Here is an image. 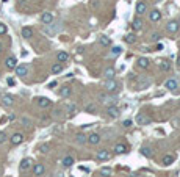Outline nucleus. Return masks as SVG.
Masks as SVG:
<instances>
[{"label":"nucleus","instance_id":"obj_1","mask_svg":"<svg viewBox=\"0 0 180 177\" xmlns=\"http://www.w3.org/2000/svg\"><path fill=\"white\" fill-rule=\"evenodd\" d=\"M103 86H105V89L108 93H116V91H118V88H119V83L114 79H107V81L103 83Z\"/></svg>","mask_w":180,"mask_h":177},{"label":"nucleus","instance_id":"obj_2","mask_svg":"<svg viewBox=\"0 0 180 177\" xmlns=\"http://www.w3.org/2000/svg\"><path fill=\"white\" fill-rule=\"evenodd\" d=\"M135 121H136L139 125H147V124H150V122H152L150 116L144 115V113H138V115H136V118H135Z\"/></svg>","mask_w":180,"mask_h":177},{"label":"nucleus","instance_id":"obj_3","mask_svg":"<svg viewBox=\"0 0 180 177\" xmlns=\"http://www.w3.org/2000/svg\"><path fill=\"white\" fill-rule=\"evenodd\" d=\"M99 99L105 103V105H108V103H114L118 99L113 97V96H110V94H105V93H102V94H99Z\"/></svg>","mask_w":180,"mask_h":177},{"label":"nucleus","instance_id":"obj_4","mask_svg":"<svg viewBox=\"0 0 180 177\" xmlns=\"http://www.w3.org/2000/svg\"><path fill=\"white\" fill-rule=\"evenodd\" d=\"M107 115L110 116V118H118L121 115V110L118 107H114V105H108L107 108Z\"/></svg>","mask_w":180,"mask_h":177},{"label":"nucleus","instance_id":"obj_5","mask_svg":"<svg viewBox=\"0 0 180 177\" xmlns=\"http://www.w3.org/2000/svg\"><path fill=\"white\" fill-rule=\"evenodd\" d=\"M164 86L169 89V91H175V89L179 88V81H177V79H169V80H166Z\"/></svg>","mask_w":180,"mask_h":177},{"label":"nucleus","instance_id":"obj_6","mask_svg":"<svg viewBox=\"0 0 180 177\" xmlns=\"http://www.w3.org/2000/svg\"><path fill=\"white\" fill-rule=\"evenodd\" d=\"M96 158L97 160H110V152L107 151V149H100V151H97L96 154Z\"/></svg>","mask_w":180,"mask_h":177},{"label":"nucleus","instance_id":"obj_7","mask_svg":"<svg viewBox=\"0 0 180 177\" xmlns=\"http://www.w3.org/2000/svg\"><path fill=\"white\" fill-rule=\"evenodd\" d=\"M58 30H60V25H46V28H44V31L49 35V36H53V35H56L58 33Z\"/></svg>","mask_w":180,"mask_h":177},{"label":"nucleus","instance_id":"obj_8","mask_svg":"<svg viewBox=\"0 0 180 177\" xmlns=\"http://www.w3.org/2000/svg\"><path fill=\"white\" fill-rule=\"evenodd\" d=\"M16 75H19V77H25L27 74H28V67H27L25 64H19V66H16Z\"/></svg>","mask_w":180,"mask_h":177},{"label":"nucleus","instance_id":"obj_9","mask_svg":"<svg viewBox=\"0 0 180 177\" xmlns=\"http://www.w3.org/2000/svg\"><path fill=\"white\" fill-rule=\"evenodd\" d=\"M44 172H46V168H44L42 163H36V165H33V174L35 176H42Z\"/></svg>","mask_w":180,"mask_h":177},{"label":"nucleus","instance_id":"obj_10","mask_svg":"<svg viewBox=\"0 0 180 177\" xmlns=\"http://www.w3.org/2000/svg\"><path fill=\"white\" fill-rule=\"evenodd\" d=\"M10 141H11V144H14V146H19V144L24 141V135H22V133H14L10 138Z\"/></svg>","mask_w":180,"mask_h":177},{"label":"nucleus","instance_id":"obj_11","mask_svg":"<svg viewBox=\"0 0 180 177\" xmlns=\"http://www.w3.org/2000/svg\"><path fill=\"white\" fill-rule=\"evenodd\" d=\"M36 103H38L41 108H47V107H50V99H47V97H38L36 99Z\"/></svg>","mask_w":180,"mask_h":177},{"label":"nucleus","instance_id":"obj_12","mask_svg":"<svg viewBox=\"0 0 180 177\" xmlns=\"http://www.w3.org/2000/svg\"><path fill=\"white\" fill-rule=\"evenodd\" d=\"M179 22L177 21H171L168 25H166V30H168V33H175V31L179 30Z\"/></svg>","mask_w":180,"mask_h":177},{"label":"nucleus","instance_id":"obj_13","mask_svg":"<svg viewBox=\"0 0 180 177\" xmlns=\"http://www.w3.org/2000/svg\"><path fill=\"white\" fill-rule=\"evenodd\" d=\"M41 21H42V24H46V25H49V24H52L53 22V14L52 13H42V16H41Z\"/></svg>","mask_w":180,"mask_h":177},{"label":"nucleus","instance_id":"obj_14","mask_svg":"<svg viewBox=\"0 0 180 177\" xmlns=\"http://www.w3.org/2000/svg\"><path fill=\"white\" fill-rule=\"evenodd\" d=\"M88 143L92 144V146L99 144V143H100V135H99V133H91V135L88 137Z\"/></svg>","mask_w":180,"mask_h":177},{"label":"nucleus","instance_id":"obj_15","mask_svg":"<svg viewBox=\"0 0 180 177\" xmlns=\"http://www.w3.org/2000/svg\"><path fill=\"white\" fill-rule=\"evenodd\" d=\"M2 103L5 107H11L13 103H14V97H13L11 94H5V96L2 97Z\"/></svg>","mask_w":180,"mask_h":177},{"label":"nucleus","instance_id":"obj_16","mask_svg":"<svg viewBox=\"0 0 180 177\" xmlns=\"http://www.w3.org/2000/svg\"><path fill=\"white\" fill-rule=\"evenodd\" d=\"M5 66L8 67V69H16V66H17V60L14 57H8L6 58V61H5Z\"/></svg>","mask_w":180,"mask_h":177},{"label":"nucleus","instance_id":"obj_17","mask_svg":"<svg viewBox=\"0 0 180 177\" xmlns=\"http://www.w3.org/2000/svg\"><path fill=\"white\" fill-rule=\"evenodd\" d=\"M31 165H33V161H31L30 158H24V160L20 161V171H27V169H30Z\"/></svg>","mask_w":180,"mask_h":177},{"label":"nucleus","instance_id":"obj_18","mask_svg":"<svg viewBox=\"0 0 180 177\" xmlns=\"http://www.w3.org/2000/svg\"><path fill=\"white\" fill-rule=\"evenodd\" d=\"M149 17H150L152 22H158V21L161 19V13H160L158 10H154V11L149 13Z\"/></svg>","mask_w":180,"mask_h":177},{"label":"nucleus","instance_id":"obj_19","mask_svg":"<svg viewBox=\"0 0 180 177\" xmlns=\"http://www.w3.org/2000/svg\"><path fill=\"white\" fill-rule=\"evenodd\" d=\"M146 11H147V5H146V3H144V2H138L136 3V13H138V14L141 16Z\"/></svg>","mask_w":180,"mask_h":177},{"label":"nucleus","instance_id":"obj_20","mask_svg":"<svg viewBox=\"0 0 180 177\" xmlns=\"http://www.w3.org/2000/svg\"><path fill=\"white\" fill-rule=\"evenodd\" d=\"M31 36H33V30H31L30 27H24V28H22V38L30 39Z\"/></svg>","mask_w":180,"mask_h":177},{"label":"nucleus","instance_id":"obj_21","mask_svg":"<svg viewBox=\"0 0 180 177\" xmlns=\"http://www.w3.org/2000/svg\"><path fill=\"white\" fill-rule=\"evenodd\" d=\"M121 53H122V47H121V46H114L113 49H111V52H110V57L114 58V57H119Z\"/></svg>","mask_w":180,"mask_h":177},{"label":"nucleus","instance_id":"obj_22","mask_svg":"<svg viewBox=\"0 0 180 177\" xmlns=\"http://www.w3.org/2000/svg\"><path fill=\"white\" fill-rule=\"evenodd\" d=\"M158 66H160V69L164 71V72H168V71L171 69V63H168L166 60H160V61H158Z\"/></svg>","mask_w":180,"mask_h":177},{"label":"nucleus","instance_id":"obj_23","mask_svg":"<svg viewBox=\"0 0 180 177\" xmlns=\"http://www.w3.org/2000/svg\"><path fill=\"white\" fill-rule=\"evenodd\" d=\"M114 152L116 154H125V152H127V146L122 144V143L116 144V146H114Z\"/></svg>","mask_w":180,"mask_h":177},{"label":"nucleus","instance_id":"obj_24","mask_svg":"<svg viewBox=\"0 0 180 177\" xmlns=\"http://www.w3.org/2000/svg\"><path fill=\"white\" fill-rule=\"evenodd\" d=\"M71 93H72V89L69 88V86H63V88L60 89V96L61 97H69Z\"/></svg>","mask_w":180,"mask_h":177},{"label":"nucleus","instance_id":"obj_25","mask_svg":"<svg viewBox=\"0 0 180 177\" xmlns=\"http://www.w3.org/2000/svg\"><path fill=\"white\" fill-rule=\"evenodd\" d=\"M56 58H58V63H64V61H67V58H69V55H67V52H58V55H56Z\"/></svg>","mask_w":180,"mask_h":177},{"label":"nucleus","instance_id":"obj_26","mask_svg":"<svg viewBox=\"0 0 180 177\" xmlns=\"http://www.w3.org/2000/svg\"><path fill=\"white\" fill-rule=\"evenodd\" d=\"M72 165H74V158H72V157L67 155V157L63 158V166H64V168H71Z\"/></svg>","mask_w":180,"mask_h":177},{"label":"nucleus","instance_id":"obj_27","mask_svg":"<svg viewBox=\"0 0 180 177\" xmlns=\"http://www.w3.org/2000/svg\"><path fill=\"white\" fill-rule=\"evenodd\" d=\"M99 42H100V44H102V46H105V47H108V46H110V42H111V41H110V38H107V36H105V35H102V36H100V38H99Z\"/></svg>","mask_w":180,"mask_h":177},{"label":"nucleus","instance_id":"obj_28","mask_svg":"<svg viewBox=\"0 0 180 177\" xmlns=\"http://www.w3.org/2000/svg\"><path fill=\"white\" fill-rule=\"evenodd\" d=\"M61 71H63V64H61V63H56V64L52 66V74H60Z\"/></svg>","mask_w":180,"mask_h":177},{"label":"nucleus","instance_id":"obj_29","mask_svg":"<svg viewBox=\"0 0 180 177\" xmlns=\"http://www.w3.org/2000/svg\"><path fill=\"white\" fill-rule=\"evenodd\" d=\"M124 41H125V42H127V44H133L135 41H136V36H135L133 33H128V35L124 38Z\"/></svg>","mask_w":180,"mask_h":177},{"label":"nucleus","instance_id":"obj_30","mask_svg":"<svg viewBox=\"0 0 180 177\" xmlns=\"http://www.w3.org/2000/svg\"><path fill=\"white\" fill-rule=\"evenodd\" d=\"M138 66L143 67V69H146V67L149 66V60H147V58H139V60H138Z\"/></svg>","mask_w":180,"mask_h":177},{"label":"nucleus","instance_id":"obj_31","mask_svg":"<svg viewBox=\"0 0 180 177\" xmlns=\"http://www.w3.org/2000/svg\"><path fill=\"white\" fill-rule=\"evenodd\" d=\"M133 28L135 30H141L143 28V21L139 19V17H136V19L133 21Z\"/></svg>","mask_w":180,"mask_h":177},{"label":"nucleus","instance_id":"obj_32","mask_svg":"<svg viewBox=\"0 0 180 177\" xmlns=\"http://www.w3.org/2000/svg\"><path fill=\"white\" fill-rule=\"evenodd\" d=\"M66 110H67V113H71V115H74V113H77V105H75V103H67Z\"/></svg>","mask_w":180,"mask_h":177},{"label":"nucleus","instance_id":"obj_33","mask_svg":"<svg viewBox=\"0 0 180 177\" xmlns=\"http://www.w3.org/2000/svg\"><path fill=\"white\" fill-rule=\"evenodd\" d=\"M114 77V69L113 67H107L105 69V79H113Z\"/></svg>","mask_w":180,"mask_h":177},{"label":"nucleus","instance_id":"obj_34","mask_svg":"<svg viewBox=\"0 0 180 177\" xmlns=\"http://www.w3.org/2000/svg\"><path fill=\"white\" fill-rule=\"evenodd\" d=\"M77 143H78V144H85V143H88V137H85L83 133H78V135H77Z\"/></svg>","mask_w":180,"mask_h":177},{"label":"nucleus","instance_id":"obj_35","mask_svg":"<svg viewBox=\"0 0 180 177\" xmlns=\"http://www.w3.org/2000/svg\"><path fill=\"white\" fill-rule=\"evenodd\" d=\"M174 161V155H164L163 157V165H171Z\"/></svg>","mask_w":180,"mask_h":177},{"label":"nucleus","instance_id":"obj_36","mask_svg":"<svg viewBox=\"0 0 180 177\" xmlns=\"http://www.w3.org/2000/svg\"><path fill=\"white\" fill-rule=\"evenodd\" d=\"M141 154H143L144 157H147V158L152 157V151H150L149 147H143V149H141Z\"/></svg>","mask_w":180,"mask_h":177},{"label":"nucleus","instance_id":"obj_37","mask_svg":"<svg viewBox=\"0 0 180 177\" xmlns=\"http://www.w3.org/2000/svg\"><path fill=\"white\" fill-rule=\"evenodd\" d=\"M100 174H102L103 177H110V176H111V169H110V168H102V169H100Z\"/></svg>","mask_w":180,"mask_h":177},{"label":"nucleus","instance_id":"obj_38","mask_svg":"<svg viewBox=\"0 0 180 177\" xmlns=\"http://www.w3.org/2000/svg\"><path fill=\"white\" fill-rule=\"evenodd\" d=\"M6 141H8V135L5 133V132H0V144H3Z\"/></svg>","mask_w":180,"mask_h":177},{"label":"nucleus","instance_id":"obj_39","mask_svg":"<svg viewBox=\"0 0 180 177\" xmlns=\"http://www.w3.org/2000/svg\"><path fill=\"white\" fill-rule=\"evenodd\" d=\"M20 122H22V124H24V125H27V127H28V125H31V121L28 119V118H22V119H20Z\"/></svg>","mask_w":180,"mask_h":177},{"label":"nucleus","instance_id":"obj_40","mask_svg":"<svg viewBox=\"0 0 180 177\" xmlns=\"http://www.w3.org/2000/svg\"><path fill=\"white\" fill-rule=\"evenodd\" d=\"M8 31V28H6V25H3V24H0V35H5Z\"/></svg>","mask_w":180,"mask_h":177},{"label":"nucleus","instance_id":"obj_41","mask_svg":"<svg viewBox=\"0 0 180 177\" xmlns=\"http://www.w3.org/2000/svg\"><path fill=\"white\" fill-rule=\"evenodd\" d=\"M94 110H96V103H89L86 107V111H94Z\"/></svg>","mask_w":180,"mask_h":177},{"label":"nucleus","instance_id":"obj_42","mask_svg":"<svg viewBox=\"0 0 180 177\" xmlns=\"http://www.w3.org/2000/svg\"><path fill=\"white\" fill-rule=\"evenodd\" d=\"M122 125H124V127H130V125H132V121H130V119H125V121L122 122Z\"/></svg>","mask_w":180,"mask_h":177},{"label":"nucleus","instance_id":"obj_43","mask_svg":"<svg viewBox=\"0 0 180 177\" xmlns=\"http://www.w3.org/2000/svg\"><path fill=\"white\" fill-rule=\"evenodd\" d=\"M39 149H41V152H47V151H49V146H47V144H42Z\"/></svg>","mask_w":180,"mask_h":177},{"label":"nucleus","instance_id":"obj_44","mask_svg":"<svg viewBox=\"0 0 180 177\" xmlns=\"http://www.w3.org/2000/svg\"><path fill=\"white\" fill-rule=\"evenodd\" d=\"M152 39H154V41H157V39H160V35H157V33H154V35H152Z\"/></svg>","mask_w":180,"mask_h":177},{"label":"nucleus","instance_id":"obj_45","mask_svg":"<svg viewBox=\"0 0 180 177\" xmlns=\"http://www.w3.org/2000/svg\"><path fill=\"white\" fill-rule=\"evenodd\" d=\"M56 86V81H52V83H49V88H55Z\"/></svg>","mask_w":180,"mask_h":177},{"label":"nucleus","instance_id":"obj_46","mask_svg":"<svg viewBox=\"0 0 180 177\" xmlns=\"http://www.w3.org/2000/svg\"><path fill=\"white\" fill-rule=\"evenodd\" d=\"M8 85L13 86V85H14V80H13V79H8Z\"/></svg>","mask_w":180,"mask_h":177},{"label":"nucleus","instance_id":"obj_47","mask_svg":"<svg viewBox=\"0 0 180 177\" xmlns=\"http://www.w3.org/2000/svg\"><path fill=\"white\" fill-rule=\"evenodd\" d=\"M177 67H179V69H180V55L177 57Z\"/></svg>","mask_w":180,"mask_h":177},{"label":"nucleus","instance_id":"obj_48","mask_svg":"<svg viewBox=\"0 0 180 177\" xmlns=\"http://www.w3.org/2000/svg\"><path fill=\"white\" fill-rule=\"evenodd\" d=\"M63 176H64L63 172H56V174H55V177H63Z\"/></svg>","mask_w":180,"mask_h":177},{"label":"nucleus","instance_id":"obj_49","mask_svg":"<svg viewBox=\"0 0 180 177\" xmlns=\"http://www.w3.org/2000/svg\"><path fill=\"white\" fill-rule=\"evenodd\" d=\"M2 49H3V46H2V42H0V52H2Z\"/></svg>","mask_w":180,"mask_h":177},{"label":"nucleus","instance_id":"obj_50","mask_svg":"<svg viewBox=\"0 0 180 177\" xmlns=\"http://www.w3.org/2000/svg\"><path fill=\"white\" fill-rule=\"evenodd\" d=\"M0 176H2V168H0Z\"/></svg>","mask_w":180,"mask_h":177}]
</instances>
